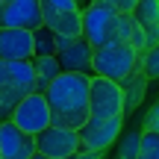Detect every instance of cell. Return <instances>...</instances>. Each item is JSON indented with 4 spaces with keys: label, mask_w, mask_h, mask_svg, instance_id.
Masks as SVG:
<instances>
[{
    "label": "cell",
    "mask_w": 159,
    "mask_h": 159,
    "mask_svg": "<svg viewBox=\"0 0 159 159\" xmlns=\"http://www.w3.org/2000/svg\"><path fill=\"white\" fill-rule=\"evenodd\" d=\"M89 91H91V74H59L47 85L44 97L50 103V118L53 127L65 130H83L85 121L91 118L89 106Z\"/></svg>",
    "instance_id": "1"
},
{
    "label": "cell",
    "mask_w": 159,
    "mask_h": 159,
    "mask_svg": "<svg viewBox=\"0 0 159 159\" xmlns=\"http://www.w3.org/2000/svg\"><path fill=\"white\" fill-rule=\"evenodd\" d=\"M133 30H136L133 15H121V12L112 9L109 3L89 0V6L83 9V35L89 39L91 47H103V44H130Z\"/></svg>",
    "instance_id": "2"
},
{
    "label": "cell",
    "mask_w": 159,
    "mask_h": 159,
    "mask_svg": "<svg viewBox=\"0 0 159 159\" xmlns=\"http://www.w3.org/2000/svg\"><path fill=\"white\" fill-rule=\"evenodd\" d=\"M35 91V68L30 62L0 59V121H12L15 106Z\"/></svg>",
    "instance_id": "3"
},
{
    "label": "cell",
    "mask_w": 159,
    "mask_h": 159,
    "mask_svg": "<svg viewBox=\"0 0 159 159\" xmlns=\"http://www.w3.org/2000/svg\"><path fill=\"white\" fill-rule=\"evenodd\" d=\"M142 65V53L133 44H103L94 47V77H106L115 83H124L133 71Z\"/></svg>",
    "instance_id": "4"
},
{
    "label": "cell",
    "mask_w": 159,
    "mask_h": 159,
    "mask_svg": "<svg viewBox=\"0 0 159 159\" xmlns=\"http://www.w3.org/2000/svg\"><path fill=\"white\" fill-rule=\"evenodd\" d=\"M44 24L59 35L80 39L83 35V3L80 0H39Z\"/></svg>",
    "instance_id": "5"
},
{
    "label": "cell",
    "mask_w": 159,
    "mask_h": 159,
    "mask_svg": "<svg viewBox=\"0 0 159 159\" xmlns=\"http://www.w3.org/2000/svg\"><path fill=\"white\" fill-rule=\"evenodd\" d=\"M12 121H15V127H21L30 136H41L47 127H53L50 103H47L44 91H33L30 97H24L15 106V112H12Z\"/></svg>",
    "instance_id": "6"
},
{
    "label": "cell",
    "mask_w": 159,
    "mask_h": 159,
    "mask_svg": "<svg viewBox=\"0 0 159 159\" xmlns=\"http://www.w3.org/2000/svg\"><path fill=\"white\" fill-rule=\"evenodd\" d=\"M89 106H91V118L124 115V91H121V83L106 80V77H91Z\"/></svg>",
    "instance_id": "7"
},
{
    "label": "cell",
    "mask_w": 159,
    "mask_h": 159,
    "mask_svg": "<svg viewBox=\"0 0 159 159\" xmlns=\"http://www.w3.org/2000/svg\"><path fill=\"white\" fill-rule=\"evenodd\" d=\"M44 24L39 0H0V30H35Z\"/></svg>",
    "instance_id": "8"
},
{
    "label": "cell",
    "mask_w": 159,
    "mask_h": 159,
    "mask_svg": "<svg viewBox=\"0 0 159 159\" xmlns=\"http://www.w3.org/2000/svg\"><path fill=\"white\" fill-rule=\"evenodd\" d=\"M121 130H124V115H115V118H89L85 127L80 130L83 150H106L109 144H115L121 139Z\"/></svg>",
    "instance_id": "9"
},
{
    "label": "cell",
    "mask_w": 159,
    "mask_h": 159,
    "mask_svg": "<svg viewBox=\"0 0 159 159\" xmlns=\"http://www.w3.org/2000/svg\"><path fill=\"white\" fill-rule=\"evenodd\" d=\"M35 148H39V153H44L50 159H68L77 150H83V142H80V130L47 127L41 136H35Z\"/></svg>",
    "instance_id": "10"
},
{
    "label": "cell",
    "mask_w": 159,
    "mask_h": 159,
    "mask_svg": "<svg viewBox=\"0 0 159 159\" xmlns=\"http://www.w3.org/2000/svg\"><path fill=\"white\" fill-rule=\"evenodd\" d=\"M0 153L3 159H33L39 153L35 136L15 127V121H0Z\"/></svg>",
    "instance_id": "11"
},
{
    "label": "cell",
    "mask_w": 159,
    "mask_h": 159,
    "mask_svg": "<svg viewBox=\"0 0 159 159\" xmlns=\"http://www.w3.org/2000/svg\"><path fill=\"white\" fill-rule=\"evenodd\" d=\"M56 59H59V68H62L65 74H91L94 77V68H91V62H94V47L89 44L85 35H80L68 47H62Z\"/></svg>",
    "instance_id": "12"
},
{
    "label": "cell",
    "mask_w": 159,
    "mask_h": 159,
    "mask_svg": "<svg viewBox=\"0 0 159 159\" xmlns=\"http://www.w3.org/2000/svg\"><path fill=\"white\" fill-rule=\"evenodd\" d=\"M35 56V35L30 30H0V59L30 62Z\"/></svg>",
    "instance_id": "13"
},
{
    "label": "cell",
    "mask_w": 159,
    "mask_h": 159,
    "mask_svg": "<svg viewBox=\"0 0 159 159\" xmlns=\"http://www.w3.org/2000/svg\"><path fill=\"white\" fill-rule=\"evenodd\" d=\"M133 21L144 30L150 47L159 44V0H139V6L133 9Z\"/></svg>",
    "instance_id": "14"
},
{
    "label": "cell",
    "mask_w": 159,
    "mask_h": 159,
    "mask_svg": "<svg viewBox=\"0 0 159 159\" xmlns=\"http://www.w3.org/2000/svg\"><path fill=\"white\" fill-rule=\"evenodd\" d=\"M148 83H150V77L142 71V65L121 83V91H124V112H133V109L142 106L144 94H148Z\"/></svg>",
    "instance_id": "15"
},
{
    "label": "cell",
    "mask_w": 159,
    "mask_h": 159,
    "mask_svg": "<svg viewBox=\"0 0 159 159\" xmlns=\"http://www.w3.org/2000/svg\"><path fill=\"white\" fill-rule=\"evenodd\" d=\"M33 68H35V91H47V85L62 74L56 56H33Z\"/></svg>",
    "instance_id": "16"
},
{
    "label": "cell",
    "mask_w": 159,
    "mask_h": 159,
    "mask_svg": "<svg viewBox=\"0 0 159 159\" xmlns=\"http://www.w3.org/2000/svg\"><path fill=\"white\" fill-rule=\"evenodd\" d=\"M35 56H56L59 53V33H53L47 24L35 30Z\"/></svg>",
    "instance_id": "17"
},
{
    "label": "cell",
    "mask_w": 159,
    "mask_h": 159,
    "mask_svg": "<svg viewBox=\"0 0 159 159\" xmlns=\"http://www.w3.org/2000/svg\"><path fill=\"white\" fill-rule=\"evenodd\" d=\"M142 148V130H130L124 139H118V156L121 159H136Z\"/></svg>",
    "instance_id": "18"
},
{
    "label": "cell",
    "mask_w": 159,
    "mask_h": 159,
    "mask_svg": "<svg viewBox=\"0 0 159 159\" xmlns=\"http://www.w3.org/2000/svg\"><path fill=\"white\" fill-rule=\"evenodd\" d=\"M136 159H159V133L142 130V148H139Z\"/></svg>",
    "instance_id": "19"
},
{
    "label": "cell",
    "mask_w": 159,
    "mask_h": 159,
    "mask_svg": "<svg viewBox=\"0 0 159 159\" xmlns=\"http://www.w3.org/2000/svg\"><path fill=\"white\" fill-rule=\"evenodd\" d=\"M142 71H144L150 80H156V77H159V44L148 47V50L142 53Z\"/></svg>",
    "instance_id": "20"
},
{
    "label": "cell",
    "mask_w": 159,
    "mask_h": 159,
    "mask_svg": "<svg viewBox=\"0 0 159 159\" xmlns=\"http://www.w3.org/2000/svg\"><path fill=\"white\" fill-rule=\"evenodd\" d=\"M100 3H109L112 9H118L121 15H133V9L139 6V0H100Z\"/></svg>",
    "instance_id": "21"
},
{
    "label": "cell",
    "mask_w": 159,
    "mask_h": 159,
    "mask_svg": "<svg viewBox=\"0 0 159 159\" xmlns=\"http://www.w3.org/2000/svg\"><path fill=\"white\" fill-rule=\"evenodd\" d=\"M142 130H153V133H159V103L150 109L148 115H144V127H142Z\"/></svg>",
    "instance_id": "22"
},
{
    "label": "cell",
    "mask_w": 159,
    "mask_h": 159,
    "mask_svg": "<svg viewBox=\"0 0 159 159\" xmlns=\"http://www.w3.org/2000/svg\"><path fill=\"white\" fill-rule=\"evenodd\" d=\"M103 156V150H77L74 156H68V159H100Z\"/></svg>",
    "instance_id": "23"
},
{
    "label": "cell",
    "mask_w": 159,
    "mask_h": 159,
    "mask_svg": "<svg viewBox=\"0 0 159 159\" xmlns=\"http://www.w3.org/2000/svg\"><path fill=\"white\" fill-rule=\"evenodd\" d=\"M33 159H50V156H44V153H35V156H33Z\"/></svg>",
    "instance_id": "24"
},
{
    "label": "cell",
    "mask_w": 159,
    "mask_h": 159,
    "mask_svg": "<svg viewBox=\"0 0 159 159\" xmlns=\"http://www.w3.org/2000/svg\"><path fill=\"white\" fill-rule=\"evenodd\" d=\"M80 3H83V9H85V6H89V3H85V0H80Z\"/></svg>",
    "instance_id": "25"
},
{
    "label": "cell",
    "mask_w": 159,
    "mask_h": 159,
    "mask_svg": "<svg viewBox=\"0 0 159 159\" xmlns=\"http://www.w3.org/2000/svg\"><path fill=\"white\" fill-rule=\"evenodd\" d=\"M0 159H3V153H0Z\"/></svg>",
    "instance_id": "26"
},
{
    "label": "cell",
    "mask_w": 159,
    "mask_h": 159,
    "mask_svg": "<svg viewBox=\"0 0 159 159\" xmlns=\"http://www.w3.org/2000/svg\"><path fill=\"white\" fill-rule=\"evenodd\" d=\"M115 159H121V156H115Z\"/></svg>",
    "instance_id": "27"
}]
</instances>
